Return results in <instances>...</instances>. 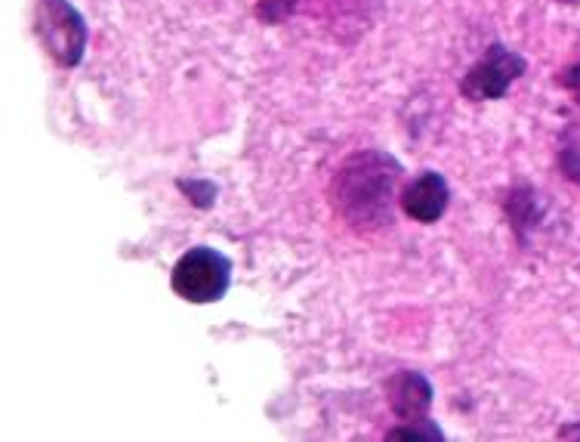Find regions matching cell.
I'll return each instance as SVG.
<instances>
[{
	"label": "cell",
	"mask_w": 580,
	"mask_h": 442,
	"mask_svg": "<svg viewBox=\"0 0 580 442\" xmlns=\"http://www.w3.org/2000/svg\"><path fill=\"white\" fill-rule=\"evenodd\" d=\"M398 180H402V164L393 155L380 149H364L349 155L333 174L330 205L349 229H355L361 236L380 233L383 226L393 223Z\"/></svg>",
	"instance_id": "obj_1"
},
{
	"label": "cell",
	"mask_w": 580,
	"mask_h": 442,
	"mask_svg": "<svg viewBox=\"0 0 580 442\" xmlns=\"http://www.w3.org/2000/svg\"><path fill=\"white\" fill-rule=\"evenodd\" d=\"M34 34L59 68H78L84 63L90 29L72 0H37L34 3Z\"/></svg>",
	"instance_id": "obj_2"
},
{
	"label": "cell",
	"mask_w": 580,
	"mask_h": 442,
	"mask_svg": "<svg viewBox=\"0 0 580 442\" xmlns=\"http://www.w3.org/2000/svg\"><path fill=\"white\" fill-rule=\"evenodd\" d=\"M229 284H232V260L207 245L188 248L171 272V288L176 298L198 306L222 301Z\"/></svg>",
	"instance_id": "obj_3"
},
{
	"label": "cell",
	"mask_w": 580,
	"mask_h": 442,
	"mask_svg": "<svg viewBox=\"0 0 580 442\" xmlns=\"http://www.w3.org/2000/svg\"><path fill=\"white\" fill-rule=\"evenodd\" d=\"M528 68V60L516 50L491 44L482 53L479 63L467 68V75L460 78V96L470 103H494L510 94V87L516 84Z\"/></svg>",
	"instance_id": "obj_4"
},
{
	"label": "cell",
	"mask_w": 580,
	"mask_h": 442,
	"mask_svg": "<svg viewBox=\"0 0 580 442\" xmlns=\"http://www.w3.org/2000/svg\"><path fill=\"white\" fill-rule=\"evenodd\" d=\"M451 205V190L448 180L436 171H426L417 180H411L405 192H402V211L408 214L411 220L417 223H439L445 217V211Z\"/></svg>",
	"instance_id": "obj_5"
},
{
	"label": "cell",
	"mask_w": 580,
	"mask_h": 442,
	"mask_svg": "<svg viewBox=\"0 0 580 442\" xmlns=\"http://www.w3.org/2000/svg\"><path fill=\"white\" fill-rule=\"evenodd\" d=\"M433 384L420 371H402L390 380V406L398 421H426L433 409Z\"/></svg>",
	"instance_id": "obj_6"
},
{
	"label": "cell",
	"mask_w": 580,
	"mask_h": 442,
	"mask_svg": "<svg viewBox=\"0 0 580 442\" xmlns=\"http://www.w3.org/2000/svg\"><path fill=\"white\" fill-rule=\"evenodd\" d=\"M506 214H510V220H513V229H516L518 238L528 236V229H534L540 217H544V202H540V195L528 186H522V190L510 192V198H506Z\"/></svg>",
	"instance_id": "obj_7"
},
{
	"label": "cell",
	"mask_w": 580,
	"mask_h": 442,
	"mask_svg": "<svg viewBox=\"0 0 580 442\" xmlns=\"http://www.w3.org/2000/svg\"><path fill=\"white\" fill-rule=\"evenodd\" d=\"M386 440H429V442H441L445 433L441 427H436L429 418L426 421H402V427H393L386 433Z\"/></svg>",
	"instance_id": "obj_8"
},
{
	"label": "cell",
	"mask_w": 580,
	"mask_h": 442,
	"mask_svg": "<svg viewBox=\"0 0 580 442\" xmlns=\"http://www.w3.org/2000/svg\"><path fill=\"white\" fill-rule=\"evenodd\" d=\"M297 0H253V13L263 25H282L284 19L294 17Z\"/></svg>",
	"instance_id": "obj_9"
},
{
	"label": "cell",
	"mask_w": 580,
	"mask_h": 442,
	"mask_svg": "<svg viewBox=\"0 0 580 442\" xmlns=\"http://www.w3.org/2000/svg\"><path fill=\"white\" fill-rule=\"evenodd\" d=\"M559 171L565 180L580 186V137L578 133H565L562 149H559Z\"/></svg>",
	"instance_id": "obj_10"
},
{
	"label": "cell",
	"mask_w": 580,
	"mask_h": 442,
	"mask_svg": "<svg viewBox=\"0 0 580 442\" xmlns=\"http://www.w3.org/2000/svg\"><path fill=\"white\" fill-rule=\"evenodd\" d=\"M176 186L195 207H214L217 202V183L210 180H176Z\"/></svg>",
	"instance_id": "obj_11"
},
{
	"label": "cell",
	"mask_w": 580,
	"mask_h": 442,
	"mask_svg": "<svg viewBox=\"0 0 580 442\" xmlns=\"http://www.w3.org/2000/svg\"><path fill=\"white\" fill-rule=\"evenodd\" d=\"M559 84L580 103V63L568 65L562 75H559Z\"/></svg>",
	"instance_id": "obj_12"
},
{
	"label": "cell",
	"mask_w": 580,
	"mask_h": 442,
	"mask_svg": "<svg viewBox=\"0 0 580 442\" xmlns=\"http://www.w3.org/2000/svg\"><path fill=\"white\" fill-rule=\"evenodd\" d=\"M559 440H580V421L578 424H565L559 427V433H556Z\"/></svg>",
	"instance_id": "obj_13"
}]
</instances>
